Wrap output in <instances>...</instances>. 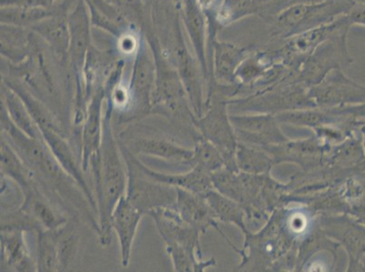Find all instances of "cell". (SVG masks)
Instances as JSON below:
<instances>
[{
  "label": "cell",
  "instance_id": "cell-27",
  "mask_svg": "<svg viewBox=\"0 0 365 272\" xmlns=\"http://www.w3.org/2000/svg\"><path fill=\"white\" fill-rule=\"evenodd\" d=\"M252 1H253V4L258 14V13L263 11L264 9L271 8V6L277 8L278 12H279L282 9L285 8V6H287L289 0H252Z\"/></svg>",
  "mask_w": 365,
  "mask_h": 272
},
{
  "label": "cell",
  "instance_id": "cell-28",
  "mask_svg": "<svg viewBox=\"0 0 365 272\" xmlns=\"http://www.w3.org/2000/svg\"><path fill=\"white\" fill-rule=\"evenodd\" d=\"M327 1H329V0H289L287 6H285V8H287L288 6L294 4H320V3Z\"/></svg>",
  "mask_w": 365,
  "mask_h": 272
},
{
  "label": "cell",
  "instance_id": "cell-3",
  "mask_svg": "<svg viewBox=\"0 0 365 272\" xmlns=\"http://www.w3.org/2000/svg\"><path fill=\"white\" fill-rule=\"evenodd\" d=\"M101 164L98 171L99 204H101V241L108 244L110 239V220L118 202L124 197L127 180L117 147L112 137L108 120L103 129Z\"/></svg>",
  "mask_w": 365,
  "mask_h": 272
},
{
  "label": "cell",
  "instance_id": "cell-21",
  "mask_svg": "<svg viewBox=\"0 0 365 272\" xmlns=\"http://www.w3.org/2000/svg\"><path fill=\"white\" fill-rule=\"evenodd\" d=\"M101 116L98 108H93L88 116L83 136L84 150V167H88L89 160H96V155L101 157L99 147H101Z\"/></svg>",
  "mask_w": 365,
  "mask_h": 272
},
{
  "label": "cell",
  "instance_id": "cell-11",
  "mask_svg": "<svg viewBox=\"0 0 365 272\" xmlns=\"http://www.w3.org/2000/svg\"><path fill=\"white\" fill-rule=\"evenodd\" d=\"M135 164L145 177L167 187L182 189L200 195H205L215 189L212 174L198 167H194L185 174H165L151 170L140 162H135Z\"/></svg>",
  "mask_w": 365,
  "mask_h": 272
},
{
  "label": "cell",
  "instance_id": "cell-26",
  "mask_svg": "<svg viewBox=\"0 0 365 272\" xmlns=\"http://www.w3.org/2000/svg\"><path fill=\"white\" fill-rule=\"evenodd\" d=\"M345 16L351 26H359L365 28V3L355 2Z\"/></svg>",
  "mask_w": 365,
  "mask_h": 272
},
{
  "label": "cell",
  "instance_id": "cell-10",
  "mask_svg": "<svg viewBox=\"0 0 365 272\" xmlns=\"http://www.w3.org/2000/svg\"><path fill=\"white\" fill-rule=\"evenodd\" d=\"M264 150L271 155L274 164L294 162L307 168L317 165L323 155V147L319 138L314 136L305 140H288L283 144L268 147Z\"/></svg>",
  "mask_w": 365,
  "mask_h": 272
},
{
  "label": "cell",
  "instance_id": "cell-13",
  "mask_svg": "<svg viewBox=\"0 0 365 272\" xmlns=\"http://www.w3.org/2000/svg\"><path fill=\"white\" fill-rule=\"evenodd\" d=\"M253 51L233 43H214V75L219 85H238L237 72Z\"/></svg>",
  "mask_w": 365,
  "mask_h": 272
},
{
  "label": "cell",
  "instance_id": "cell-9",
  "mask_svg": "<svg viewBox=\"0 0 365 272\" xmlns=\"http://www.w3.org/2000/svg\"><path fill=\"white\" fill-rule=\"evenodd\" d=\"M130 169L128 194V200L144 212H150L154 209L173 206L177 200V192L173 194L168 189L170 187L150 181L142 180Z\"/></svg>",
  "mask_w": 365,
  "mask_h": 272
},
{
  "label": "cell",
  "instance_id": "cell-22",
  "mask_svg": "<svg viewBox=\"0 0 365 272\" xmlns=\"http://www.w3.org/2000/svg\"><path fill=\"white\" fill-rule=\"evenodd\" d=\"M257 14L252 0H221L215 13V21L221 26H227Z\"/></svg>",
  "mask_w": 365,
  "mask_h": 272
},
{
  "label": "cell",
  "instance_id": "cell-1",
  "mask_svg": "<svg viewBox=\"0 0 365 272\" xmlns=\"http://www.w3.org/2000/svg\"><path fill=\"white\" fill-rule=\"evenodd\" d=\"M238 85H220L218 92L212 91L205 103L207 113L201 117H192L202 137L207 139L220 151L225 167L233 172H240L235 162L238 139L228 115L229 98L237 94Z\"/></svg>",
  "mask_w": 365,
  "mask_h": 272
},
{
  "label": "cell",
  "instance_id": "cell-14",
  "mask_svg": "<svg viewBox=\"0 0 365 272\" xmlns=\"http://www.w3.org/2000/svg\"><path fill=\"white\" fill-rule=\"evenodd\" d=\"M134 149L140 154L175 164L193 167L194 150L180 147L165 139L142 138L135 142Z\"/></svg>",
  "mask_w": 365,
  "mask_h": 272
},
{
  "label": "cell",
  "instance_id": "cell-4",
  "mask_svg": "<svg viewBox=\"0 0 365 272\" xmlns=\"http://www.w3.org/2000/svg\"><path fill=\"white\" fill-rule=\"evenodd\" d=\"M356 0H329L320 4H294L278 12L274 18L275 35L284 39L328 24L346 14Z\"/></svg>",
  "mask_w": 365,
  "mask_h": 272
},
{
  "label": "cell",
  "instance_id": "cell-18",
  "mask_svg": "<svg viewBox=\"0 0 365 272\" xmlns=\"http://www.w3.org/2000/svg\"><path fill=\"white\" fill-rule=\"evenodd\" d=\"M205 197L217 220L234 224L245 234L248 232L245 224V211L239 202L225 197L215 189L209 191Z\"/></svg>",
  "mask_w": 365,
  "mask_h": 272
},
{
  "label": "cell",
  "instance_id": "cell-19",
  "mask_svg": "<svg viewBox=\"0 0 365 272\" xmlns=\"http://www.w3.org/2000/svg\"><path fill=\"white\" fill-rule=\"evenodd\" d=\"M56 230L41 231L38 241V271H56L61 266V234Z\"/></svg>",
  "mask_w": 365,
  "mask_h": 272
},
{
  "label": "cell",
  "instance_id": "cell-24",
  "mask_svg": "<svg viewBox=\"0 0 365 272\" xmlns=\"http://www.w3.org/2000/svg\"><path fill=\"white\" fill-rule=\"evenodd\" d=\"M28 194H26V204L28 205L29 210H31L33 214L41 221L46 228V230H56L61 226L63 221L61 219L56 216L54 212L49 208L48 205L44 201L38 197V194L31 192V188L26 189Z\"/></svg>",
  "mask_w": 365,
  "mask_h": 272
},
{
  "label": "cell",
  "instance_id": "cell-16",
  "mask_svg": "<svg viewBox=\"0 0 365 272\" xmlns=\"http://www.w3.org/2000/svg\"><path fill=\"white\" fill-rule=\"evenodd\" d=\"M1 246L3 260L9 267L19 271H32V260L21 230L15 229L9 232H3Z\"/></svg>",
  "mask_w": 365,
  "mask_h": 272
},
{
  "label": "cell",
  "instance_id": "cell-17",
  "mask_svg": "<svg viewBox=\"0 0 365 272\" xmlns=\"http://www.w3.org/2000/svg\"><path fill=\"white\" fill-rule=\"evenodd\" d=\"M235 162L239 172L250 175H268L274 164L273 158L264 149L239 141Z\"/></svg>",
  "mask_w": 365,
  "mask_h": 272
},
{
  "label": "cell",
  "instance_id": "cell-23",
  "mask_svg": "<svg viewBox=\"0 0 365 272\" xmlns=\"http://www.w3.org/2000/svg\"><path fill=\"white\" fill-rule=\"evenodd\" d=\"M193 150V167H200L210 174L225 168L220 151L211 142L202 136L195 142Z\"/></svg>",
  "mask_w": 365,
  "mask_h": 272
},
{
  "label": "cell",
  "instance_id": "cell-5",
  "mask_svg": "<svg viewBox=\"0 0 365 272\" xmlns=\"http://www.w3.org/2000/svg\"><path fill=\"white\" fill-rule=\"evenodd\" d=\"M349 31L345 28L335 33L318 46L298 68L295 80L311 88L319 84L331 71L344 70L353 64L354 58L347 45Z\"/></svg>",
  "mask_w": 365,
  "mask_h": 272
},
{
  "label": "cell",
  "instance_id": "cell-8",
  "mask_svg": "<svg viewBox=\"0 0 365 272\" xmlns=\"http://www.w3.org/2000/svg\"><path fill=\"white\" fill-rule=\"evenodd\" d=\"M145 212L123 197L113 211L110 226L117 232L121 249L122 264L128 267L139 224Z\"/></svg>",
  "mask_w": 365,
  "mask_h": 272
},
{
  "label": "cell",
  "instance_id": "cell-2",
  "mask_svg": "<svg viewBox=\"0 0 365 272\" xmlns=\"http://www.w3.org/2000/svg\"><path fill=\"white\" fill-rule=\"evenodd\" d=\"M149 214L154 218L175 271H203L215 265L214 260H197L195 252L200 231L185 224L174 205L154 209Z\"/></svg>",
  "mask_w": 365,
  "mask_h": 272
},
{
  "label": "cell",
  "instance_id": "cell-7",
  "mask_svg": "<svg viewBox=\"0 0 365 272\" xmlns=\"http://www.w3.org/2000/svg\"><path fill=\"white\" fill-rule=\"evenodd\" d=\"M239 142L265 149L283 144L289 138L282 132L277 116L257 113L255 115H230Z\"/></svg>",
  "mask_w": 365,
  "mask_h": 272
},
{
  "label": "cell",
  "instance_id": "cell-20",
  "mask_svg": "<svg viewBox=\"0 0 365 272\" xmlns=\"http://www.w3.org/2000/svg\"><path fill=\"white\" fill-rule=\"evenodd\" d=\"M341 225L337 238L349 255V268L351 270L360 268L361 258L365 255V227L348 219L341 221Z\"/></svg>",
  "mask_w": 365,
  "mask_h": 272
},
{
  "label": "cell",
  "instance_id": "cell-6",
  "mask_svg": "<svg viewBox=\"0 0 365 272\" xmlns=\"http://www.w3.org/2000/svg\"><path fill=\"white\" fill-rule=\"evenodd\" d=\"M308 95L315 108H344L365 102V86L348 78L344 70H334L308 88Z\"/></svg>",
  "mask_w": 365,
  "mask_h": 272
},
{
  "label": "cell",
  "instance_id": "cell-25",
  "mask_svg": "<svg viewBox=\"0 0 365 272\" xmlns=\"http://www.w3.org/2000/svg\"><path fill=\"white\" fill-rule=\"evenodd\" d=\"M333 109L338 115L341 116L343 118H350L356 121H365V102L358 105Z\"/></svg>",
  "mask_w": 365,
  "mask_h": 272
},
{
  "label": "cell",
  "instance_id": "cell-12",
  "mask_svg": "<svg viewBox=\"0 0 365 272\" xmlns=\"http://www.w3.org/2000/svg\"><path fill=\"white\" fill-rule=\"evenodd\" d=\"M177 200L174 207L179 216L185 224L197 229L200 232L207 231L209 227L217 229V219L209 206L205 195L175 188Z\"/></svg>",
  "mask_w": 365,
  "mask_h": 272
},
{
  "label": "cell",
  "instance_id": "cell-15",
  "mask_svg": "<svg viewBox=\"0 0 365 272\" xmlns=\"http://www.w3.org/2000/svg\"><path fill=\"white\" fill-rule=\"evenodd\" d=\"M279 122L302 126V127L317 128L329 125L344 119L338 115L333 108H311L282 112L275 115Z\"/></svg>",
  "mask_w": 365,
  "mask_h": 272
}]
</instances>
